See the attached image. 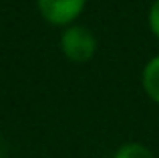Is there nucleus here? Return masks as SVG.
Wrapping results in <instances>:
<instances>
[{
  "label": "nucleus",
  "mask_w": 159,
  "mask_h": 158,
  "mask_svg": "<svg viewBox=\"0 0 159 158\" xmlns=\"http://www.w3.org/2000/svg\"><path fill=\"white\" fill-rule=\"evenodd\" d=\"M61 49L66 59L75 63H85L97 53V37L87 27L70 24L61 35Z\"/></svg>",
  "instance_id": "nucleus-1"
},
{
  "label": "nucleus",
  "mask_w": 159,
  "mask_h": 158,
  "mask_svg": "<svg viewBox=\"0 0 159 158\" xmlns=\"http://www.w3.org/2000/svg\"><path fill=\"white\" fill-rule=\"evenodd\" d=\"M87 0H36L39 12L47 22L57 27H70L85 10Z\"/></svg>",
  "instance_id": "nucleus-2"
},
{
  "label": "nucleus",
  "mask_w": 159,
  "mask_h": 158,
  "mask_svg": "<svg viewBox=\"0 0 159 158\" xmlns=\"http://www.w3.org/2000/svg\"><path fill=\"white\" fill-rule=\"evenodd\" d=\"M141 85H143L145 93L151 101L159 106V55L147 61L141 73Z\"/></svg>",
  "instance_id": "nucleus-3"
},
{
  "label": "nucleus",
  "mask_w": 159,
  "mask_h": 158,
  "mask_svg": "<svg viewBox=\"0 0 159 158\" xmlns=\"http://www.w3.org/2000/svg\"><path fill=\"white\" fill-rule=\"evenodd\" d=\"M113 158H155V154L141 142H125L115 150Z\"/></svg>",
  "instance_id": "nucleus-4"
},
{
  "label": "nucleus",
  "mask_w": 159,
  "mask_h": 158,
  "mask_svg": "<svg viewBox=\"0 0 159 158\" xmlns=\"http://www.w3.org/2000/svg\"><path fill=\"white\" fill-rule=\"evenodd\" d=\"M147 22L151 32L159 39V0H153L151 8H149V14H147Z\"/></svg>",
  "instance_id": "nucleus-5"
}]
</instances>
